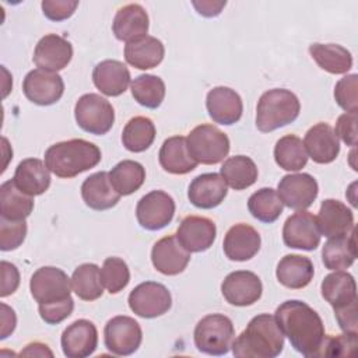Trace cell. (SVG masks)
Instances as JSON below:
<instances>
[{"label":"cell","mask_w":358,"mask_h":358,"mask_svg":"<svg viewBox=\"0 0 358 358\" xmlns=\"http://www.w3.org/2000/svg\"><path fill=\"white\" fill-rule=\"evenodd\" d=\"M101 150L84 138H71L50 145L45 152L48 169L59 178L70 179L94 166L101 161Z\"/></svg>","instance_id":"obj_3"},{"label":"cell","mask_w":358,"mask_h":358,"mask_svg":"<svg viewBox=\"0 0 358 358\" xmlns=\"http://www.w3.org/2000/svg\"><path fill=\"white\" fill-rule=\"evenodd\" d=\"M21 355H25V357H53V352L48 348L46 344L35 341V343H29L21 351Z\"/></svg>","instance_id":"obj_54"},{"label":"cell","mask_w":358,"mask_h":358,"mask_svg":"<svg viewBox=\"0 0 358 358\" xmlns=\"http://www.w3.org/2000/svg\"><path fill=\"white\" fill-rule=\"evenodd\" d=\"M74 294L83 301H95L102 296L103 285L101 281V268L94 263L80 264L71 275Z\"/></svg>","instance_id":"obj_40"},{"label":"cell","mask_w":358,"mask_h":358,"mask_svg":"<svg viewBox=\"0 0 358 358\" xmlns=\"http://www.w3.org/2000/svg\"><path fill=\"white\" fill-rule=\"evenodd\" d=\"M42 11L46 18L50 21H63L70 18L76 8L78 7L77 0H43L42 4Z\"/></svg>","instance_id":"obj_48"},{"label":"cell","mask_w":358,"mask_h":358,"mask_svg":"<svg viewBox=\"0 0 358 358\" xmlns=\"http://www.w3.org/2000/svg\"><path fill=\"white\" fill-rule=\"evenodd\" d=\"M357 88H358V76L348 74L343 77L334 87V98L340 108L348 113H357L358 101H357Z\"/></svg>","instance_id":"obj_44"},{"label":"cell","mask_w":358,"mask_h":358,"mask_svg":"<svg viewBox=\"0 0 358 358\" xmlns=\"http://www.w3.org/2000/svg\"><path fill=\"white\" fill-rule=\"evenodd\" d=\"M164 55V43L155 36L150 35L129 42L124 46L126 62L138 70H148L157 67L162 62Z\"/></svg>","instance_id":"obj_32"},{"label":"cell","mask_w":358,"mask_h":358,"mask_svg":"<svg viewBox=\"0 0 358 358\" xmlns=\"http://www.w3.org/2000/svg\"><path fill=\"white\" fill-rule=\"evenodd\" d=\"M34 210L32 196L21 192L14 180H7L0 186V213L1 218L10 221H22Z\"/></svg>","instance_id":"obj_35"},{"label":"cell","mask_w":358,"mask_h":358,"mask_svg":"<svg viewBox=\"0 0 358 358\" xmlns=\"http://www.w3.org/2000/svg\"><path fill=\"white\" fill-rule=\"evenodd\" d=\"M206 108L208 116L220 124L231 126L242 117L243 103L239 94L229 87H214L207 92Z\"/></svg>","instance_id":"obj_20"},{"label":"cell","mask_w":358,"mask_h":358,"mask_svg":"<svg viewBox=\"0 0 358 358\" xmlns=\"http://www.w3.org/2000/svg\"><path fill=\"white\" fill-rule=\"evenodd\" d=\"M192 157L204 165H214L228 155L229 138L217 126L203 123L196 126L186 137Z\"/></svg>","instance_id":"obj_6"},{"label":"cell","mask_w":358,"mask_h":358,"mask_svg":"<svg viewBox=\"0 0 358 358\" xmlns=\"http://www.w3.org/2000/svg\"><path fill=\"white\" fill-rule=\"evenodd\" d=\"M70 282L71 280L62 268L45 266L32 274L29 291L38 305L50 303L70 296Z\"/></svg>","instance_id":"obj_11"},{"label":"cell","mask_w":358,"mask_h":358,"mask_svg":"<svg viewBox=\"0 0 358 358\" xmlns=\"http://www.w3.org/2000/svg\"><path fill=\"white\" fill-rule=\"evenodd\" d=\"M17 324V317L14 310L7 306L6 303H1V333H0V338L4 340L7 338L15 329Z\"/></svg>","instance_id":"obj_52"},{"label":"cell","mask_w":358,"mask_h":358,"mask_svg":"<svg viewBox=\"0 0 358 358\" xmlns=\"http://www.w3.org/2000/svg\"><path fill=\"white\" fill-rule=\"evenodd\" d=\"M225 1H193V6L196 7L197 13L204 17H215L221 13V10L225 7Z\"/></svg>","instance_id":"obj_53"},{"label":"cell","mask_w":358,"mask_h":358,"mask_svg":"<svg viewBox=\"0 0 358 358\" xmlns=\"http://www.w3.org/2000/svg\"><path fill=\"white\" fill-rule=\"evenodd\" d=\"M151 262L157 271L165 275H178L187 267L190 252H187L176 235H168L157 241L151 250Z\"/></svg>","instance_id":"obj_18"},{"label":"cell","mask_w":358,"mask_h":358,"mask_svg":"<svg viewBox=\"0 0 358 358\" xmlns=\"http://www.w3.org/2000/svg\"><path fill=\"white\" fill-rule=\"evenodd\" d=\"M60 344L67 358H85L92 355L98 345L95 324L87 319L73 322L64 329Z\"/></svg>","instance_id":"obj_19"},{"label":"cell","mask_w":358,"mask_h":358,"mask_svg":"<svg viewBox=\"0 0 358 358\" xmlns=\"http://www.w3.org/2000/svg\"><path fill=\"white\" fill-rule=\"evenodd\" d=\"M259 232L249 224H235L225 234L222 249L225 256L234 262L250 260L260 249Z\"/></svg>","instance_id":"obj_21"},{"label":"cell","mask_w":358,"mask_h":358,"mask_svg":"<svg viewBox=\"0 0 358 358\" xmlns=\"http://www.w3.org/2000/svg\"><path fill=\"white\" fill-rule=\"evenodd\" d=\"M357 257L355 229L345 236L329 238L322 249V260L326 268L337 271L352 266Z\"/></svg>","instance_id":"obj_33"},{"label":"cell","mask_w":358,"mask_h":358,"mask_svg":"<svg viewBox=\"0 0 358 358\" xmlns=\"http://www.w3.org/2000/svg\"><path fill=\"white\" fill-rule=\"evenodd\" d=\"M337 323L344 333H358V320H357V303L334 310Z\"/></svg>","instance_id":"obj_51"},{"label":"cell","mask_w":358,"mask_h":358,"mask_svg":"<svg viewBox=\"0 0 358 358\" xmlns=\"http://www.w3.org/2000/svg\"><path fill=\"white\" fill-rule=\"evenodd\" d=\"M77 124L87 133L106 134L115 122V110L108 99L98 94H84L74 106Z\"/></svg>","instance_id":"obj_7"},{"label":"cell","mask_w":358,"mask_h":358,"mask_svg":"<svg viewBox=\"0 0 358 358\" xmlns=\"http://www.w3.org/2000/svg\"><path fill=\"white\" fill-rule=\"evenodd\" d=\"M313 274V263L309 257L301 255L284 256L275 268V275L280 284L291 289H301L309 285Z\"/></svg>","instance_id":"obj_31"},{"label":"cell","mask_w":358,"mask_h":358,"mask_svg":"<svg viewBox=\"0 0 358 358\" xmlns=\"http://www.w3.org/2000/svg\"><path fill=\"white\" fill-rule=\"evenodd\" d=\"M94 85L108 96L122 95L130 84V71L119 60H102L92 71Z\"/></svg>","instance_id":"obj_28"},{"label":"cell","mask_w":358,"mask_h":358,"mask_svg":"<svg viewBox=\"0 0 358 358\" xmlns=\"http://www.w3.org/2000/svg\"><path fill=\"white\" fill-rule=\"evenodd\" d=\"M275 320L291 345L305 357H322L326 338L324 324L316 310L308 303L289 299L275 309Z\"/></svg>","instance_id":"obj_1"},{"label":"cell","mask_w":358,"mask_h":358,"mask_svg":"<svg viewBox=\"0 0 358 358\" xmlns=\"http://www.w3.org/2000/svg\"><path fill=\"white\" fill-rule=\"evenodd\" d=\"M282 201L280 200L277 192L271 187H262L255 192L248 200L249 213L259 221L271 224L282 213Z\"/></svg>","instance_id":"obj_42"},{"label":"cell","mask_w":358,"mask_h":358,"mask_svg":"<svg viewBox=\"0 0 358 358\" xmlns=\"http://www.w3.org/2000/svg\"><path fill=\"white\" fill-rule=\"evenodd\" d=\"M133 98L148 109H157L165 98V83L154 74H141L130 84Z\"/></svg>","instance_id":"obj_41"},{"label":"cell","mask_w":358,"mask_h":358,"mask_svg":"<svg viewBox=\"0 0 358 358\" xmlns=\"http://www.w3.org/2000/svg\"><path fill=\"white\" fill-rule=\"evenodd\" d=\"M105 347L115 355H131L143 341V331L137 320L130 316H115L103 329Z\"/></svg>","instance_id":"obj_9"},{"label":"cell","mask_w":358,"mask_h":358,"mask_svg":"<svg viewBox=\"0 0 358 358\" xmlns=\"http://www.w3.org/2000/svg\"><path fill=\"white\" fill-rule=\"evenodd\" d=\"M71 57V43L60 35L48 34L38 41L32 60L41 70L56 73L63 70L70 63Z\"/></svg>","instance_id":"obj_17"},{"label":"cell","mask_w":358,"mask_h":358,"mask_svg":"<svg viewBox=\"0 0 358 358\" xmlns=\"http://www.w3.org/2000/svg\"><path fill=\"white\" fill-rule=\"evenodd\" d=\"M73 309H74V301L71 296L62 301L38 305L39 316L48 324H57L63 322L71 315Z\"/></svg>","instance_id":"obj_47"},{"label":"cell","mask_w":358,"mask_h":358,"mask_svg":"<svg viewBox=\"0 0 358 358\" xmlns=\"http://www.w3.org/2000/svg\"><path fill=\"white\" fill-rule=\"evenodd\" d=\"M22 91L32 103L48 106L56 103L62 98L64 83L57 73L35 69L25 76Z\"/></svg>","instance_id":"obj_14"},{"label":"cell","mask_w":358,"mask_h":358,"mask_svg":"<svg viewBox=\"0 0 358 358\" xmlns=\"http://www.w3.org/2000/svg\"><path fill=\"white\" fill-rule=\"evenodd\" d=\"M220 175L234 190H243L257 180V166L246 155H234L224 161Z\"/></svg>","instance_id":"obj_36"},{"label":"cell","mask_w":358,"mask_h":358,"mask_svg":"<svg viewBox=\"0 0 358 358\" xmlns=\"http://www.w3.org/2000/svg\"><path fill=\"white\" fill-rule=\"evenodd\" d=\"M109 179L120 196H129L143 186L145 169L137 161L123 159L110 169Z\"/></svg>","instance_id":"obj_37"},{"label":"cell","mask_w":358,"mask_h":358,"mask_svg":"<svg viewBox=\"0 0 358 358\" xmlns=\"http://www.w3.org/2000/svg\"><path fill=\"white\" fill-rule=\"evenodd\" d=\"M317 193V182L309 173L285 175L277 186V194L282 204L298 211L310 207L316 200Z\"/></svg>","instance_id":"obj_13"},{"label":"cell","mask_w":358,"mask_h":358,"mask_svg":"<svg viewBox=\"0 0 358 358\" xmlns=\"http://www.w3.org/2000/svg\"><path fill=\"white\" fill-rule=\"evenodd\" d=\"M301 110L298 96L285 88H274L262 94L256 108V127L270 133L292 123Z\"/></svg>","instance_id":"obj_4"},{"label":"cell","mask_w":358,"mask_h":358,"mask_svg":"<svg viewBox=\"0 0 358 358\" xmlns=\"http://www.w3.org/2000/svg\"><path fill=\"white\" fill-rule=\"evenodd\" d=\"M175 215V200L164 190H152L143 196L136 207L138 224L148 231L165 228Z\"/></svg>","instance_id":"obj_10"},{"label":"cell","mask_w":358,"mask_h":358,"mask_svg":"<svg viewBox=\"0 0 358 358\" xmlns=\"http://www.w3.org/2000/svg\"><path fill=\"white\" fill-rule=\"evenodd\" d=\"M284 334L275 316H255L246 329L234 340L232 354L238 358H275L282 352Z\"/></svg>","instance_id":"obj_2"},{"label":"cell","mask_w":358,"mask_h":358,"mask_svg":"<svg viewBox=\"0 0 358 358\" xmlns=\"http://www.w3.org/2000/svg\"><path fill=\"white\" fill-rule=\"evenodd\" d=\"M309 53L317 66L330 74H345L352 67V56L341 45L312 43Z\"/></svg>","instance_id":"obj_34"},{"label":"cell","mask_w":358,"mask_h":358,"mask_svg":"<svg viewBox=\"0 0 358 358\" xmlns=\"http://www.w3.org/2000/svg\"><path fill=\"white\" fill-rule=\"evenodd\" d=\"M215 236L217 228L214 221L201 215L185 217L176 231L178 241L190 253H199L210 249Z\"/></svg>","instance_id":"obj_16"},{"label":"cell","mask_w":358,"mask_h":358,"mask_svg":"<svg viewBox=\"0 0 358 358\" xmlns=\"http://www.w3.org/2000/svg\"><path fill=\"white\" fill-rule=\"evenodd\" d=\"M27 236V222L10 221L0 218V249L3 252L14 250L24 242Z\"/></svg>","instance_id":"obj_45"},{"label":"cell","mask_w":358,"mask_h":358,"mask_svg":"<svg viewBox=\"0 0 358 358\" xmlns=\"http://www.w3.org/2000/svg\"><path fill=\"white\" fill-rule=\"evenodd\" d=\"M129 308L144 319H154L166 313L172 306L169 289L159 282L145 281L133 288L129 294Z\"/></svg>","instance_id":"obj_8"},{"label":"cell","mask_w":358,"mask_h":358,"mask_svg":"<svg viewBox=\"0 0 358 358\" xmlns=\"http://www.w3.org/2000/svg\"><path fill=\"white\" fill-rule=\"evenodd\" d=\"M221 292L228 303L234 306H249L257 302L263 285L257 274L248 270L229 273L221 284Z\"/></svg>","instance_id":"obj_15"},{"label":"cell","mask_w":358,"mask_h":358,"mask_svg":"<svg viewBox=\"0 0 358 358\" xmlns=\"http://www.w3.org/2000/svg\"><path fill=\"white\" fill-rule=\"evenodd\" d=\"M308 158L302 140L295 134H287L275 143L274 159L284 171L296 172L302 169L306 165Z\"/></svg>","instance_id":"obj_39"},{"label":"cell","mask_w":358,"mask_h":358,"mask_svg":"<svg viewBox=\"0 0 358 358\" xmlns=\"http://www.w3.org/2000/svg\"><path fill=\"white\" fill-rule=\"evenodd\" d=\"M358 345V333H344L340 336H326L322 357L352 355Z\"/></svg>","instance_id":"obj_46"},{"label":"cell","mask_w":358,"mask_h":358,"mask_svg":"<svg viewBox=\"0 0 358 358\" xmlns=\"http://www.w3.org/2000/svg\"><path fill=\"white\" fill-rule=\"evenodd\" d=\"M148 25V15L144 7L130 3L117 10L112 22V31L116 39L129 43L147 36Z\"/></svg>","instance_id":"obj_25"},{"label":"cell","mask_w":358,"mask_h":358,"mask_svg":"<svg viewBox=\"0 0 358 358\" xmlns=\"http://www.w3.org/2000/svg\"><path fill=\"white\" fill-rule=\"evenodd\" d=\"M194 345L207 355H225L235 340L232 320L221 313L204 316L194 327Z\"/></svg>","instance_id":"obj_5"},{"label":"cell","mask_w":358,"mask_h":358,"mask_svg":"<svg viewBox=\"0 0 358 358\" xmlns=\"http://www.w3.org/2000/svg\"><path fill=\"white\" fill-rule=\"evenodd\" d=\"M227 183L220 173L208 172L196 176L189 185L187 197L190 203L203 210H210L220 206L227 197Z\"/></svg>","instance_id":"obj_22"},{"label":"cell","mask_w":358,"mask_h":358,"mask_svg":"<svg viewBox=\"0 0 358 358\" xmlns=\"http://www.w3.org/2000/svg\"><path fill=\"white\" fill-rule=\"evenodd\" d=\"M158 159L162 169L172 175H186L199 164L192 157L187 147V140L183 136L166 138L159 148Z\"/></svg>","instance_id":"obj_27"},{"label":"cell","mask_w":358,"mask_h":358,"mask_svg":"<svg viewBox=\"0 0 358 358\" xmlns=\"http://www.w3.org/2000/svg\"><path fill=\"white\" fill-rule=\"evenodd\" d=\"M101 281L109 294L124 289L130 281V271L126 262L120 257L105 259L101 267Z\"/></svg>","instance_id":"obj_43"},{"label":"cell","mask_w":358,"mask_h":358,"mask_svg":"<svg viewBox=\"0 0 358 358\" xmlns=\"http://www.w3.org/2000/svg\"><path fill=\"white\" fill-rule=\"evenodd\" d=\"M320 231L316 217L305 210L289 215L282 228V241L288 248L315 250L320 243Z\"/></svg>","instance_id":"obj_12"},{"label":"cell","mask_w":358,"mask_h":358,"mask_svg":"<svg viewBox=\"0 0 358 358\" xmlns=\"http://www.w3.org/2000/svg\"><path fill=\"white\" fill-rule=\"evenodd\" d=\"M336 136L340 137L347 145H357V113H343L338 116L336 122V127L333 129Z\"/></svg>","instance_id":"obj_49"},{"label":"cell","mask_w":358,"mask_h":358,"mask_svg":"<svg viewBox=\"0 0 358 358\" xmlns=\"http://www.w3.org/2000/svg\"><path fill=\"white\" fill-rule=\"evenodd\" d=\"M320 291L334 310L357 303V284L350 273L337 270L327 274L322 281Z\"/></svg>","instance_id":"obj_30"},{"label":"cell","mask_w":358,"mask_h":358,"mask_svg":"<svg viewBox=\"0 0 358 358\" xmlns=\"http://www.w3.org/2000/svg\"><path fill=\"white\" fill-rule=\"evenodd\" d=\"M81 197L84 203L96 211L115 207L120 200V194L115 190L108 172H95L90 175L81 185Z\"/></svg>","instance_id":"obj_26"},{"label":"cell","mask_w":358,"mask_h":358,"mask_svg":"<svg viewBox=\"0 0 358 358\" xmlns=\"http://www.w3.org/2000/svg\"><path fill=\"white\" fill-rule=\"evenodd\" d=\"M155 133V124L150 117L136 116L126 123L122 131V143L131 152H143L154 143Z\"/></svg>","instance_id":"obj_38"},{"label":"cell","mask_w":358,"mask_h":358,"mask_svg":"<svg viewBox=\"0 0 358 358\" xmlns=\"http://www.w3.org/2000/svg\"><path fill=\"white\" fill-rule=\"evenodd\" d=\"M308 157L316 164H330L340 152V141L333 127L324 122L312 126L303 138Z\"/></svg>","instance_id":"obj_24"},{"label":"cell","mask_w":358,"mask_h":358,"mask_svg":"<svg viewBox=\"0 0 358 358\" xmlns=\"http://www.w3.org/2000/svg\"><path fill=\"white\" fill-rule=\"evenodd\" d=\"M316 221L320 234L327 238L345 236L354 229L352 211L344 203L334 199L322 201Z\"/></svg>","instance_id":"obj_23"},{"label":"cell","mask_w":358,"mask_h":358,"mask_svg":"<svg viewBox=\"0 0 358 358\" xmlns=\"http://www.w3.org/2000/svg\"><path fill=\"white\" fill-rule=\"evenodd\" d=\"M15 186L28 196H39L50 186V173L41 159L27 158L22 159L14 172L13 178Z\"/></svg>","instance_id":"obj_29"},{"label":"cell","mask_w":358,"mask_h":358,"mask_svg":"<svg viewBox=\"0 0 358 358\" xmlns=\"http://www.w3.org/2000/svg\"><path fill=\"white\" fill-rule=\"evenodd\" d=\"M20 285V273L13 263L1 262V292L0 295L8 296L17 291Z\"/></svg>","instance_id":"obj_50"}]
</instances>
